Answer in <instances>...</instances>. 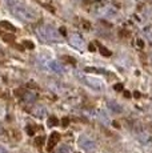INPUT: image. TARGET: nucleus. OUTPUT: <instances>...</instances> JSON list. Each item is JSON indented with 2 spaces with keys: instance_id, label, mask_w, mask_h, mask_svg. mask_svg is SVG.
I'll list each match as a JSON object with an SVG mask.
<instances>
[{
  "instance_id": "nucleus-1",
  "label": "nucleus",
  "mask_w": 152,
  "mask_h": 153,
  "mask_svg": "<svg viewBox=\"0 0 152 153\" xmlns=\"http://www.w3.org/2000/svg\"><path fill=\"white\" fill-rule=\"evenodd\" d=\"M11 12L20 22H34L35 19H37V15L32 8L22 4H13L11 7Z\"/></svg>"
},
{
  "instance_id": "nucleus-2",
  "label": "nucleus",
  "mask_w": 152,
  "mask_h": 153,
  "mask_svg": "<svg viewBox=\"0 0 152 153\" xmlns=\"http://www.w3.org/2000/svg\"><path fill=\"white\" fill-rule=\"evenodd\" d=\"M36 35L43 43H56L59 42V33L51 25H39L36 28Z\"/></svg>"
},
{
  "instance_id": "nucleus-3",
  "label": "nucleus",
  "mask_w": 152,
  "mask_h": 153,
  "mask_svg": "<svg viewBox=\"0 0 152 153\" xmlns=\"http://www.w3.org/2000/svg\"><path fill=\"white\" fill-rule=\"evenodd\" d=\"M79 146L87 152H93L98 145H96V141L93 139H91L87 134H83V136L79 137Z\"/></svg>"
},
{
  "instance_id": "nucleus-4",
  "label": "nucleus",
  "mask_w": 152,
  "mask_h": 153,
  "mask_svg": "<svg viewBox=\"0 0 152 153\" xmlns=\"http://www.w3.org/2000/svg\"><path fill=\"white\" fill-rule=\"evenodd\" d=\"M44 67H45L47 69L54 71L55 73H60V75H63V73L66 72L64 67L61 65L59 61H55V60H45L44 61Z\"/></svg>"
},
{
  "instance_id": "nucleus-5",
  "label": "nucleus",
  "mask_w": 152,
  "mask_h": 153,
  "mask_svg": "<svg viewBox=\"0 0 152 153\" xmlns=\"http://www.w3.org/2000/svg\"><path fill=\"white\" fill-rule=\"evenodd\" d=\"M69 43H71V45L72 47H75L76 49H83L84 48V40H83V37L80 36V35H77V33H75V35H71L69 36Z\"/></svg>"
},
{
  "instance_id": "nucleus-6",
  "label": "nucleus",
  "mask_w": 152,
  "mask_h": 153,
  "mask_svg": "<svg viewBox=\"0 0 152 153\" xmlns=\"http://www.w3.org/2000/svg\"><path fill=\"white\" fill-rule=\"evenodd\" d=\"M59 139H60V134L57 133V132L51 133V136H49V139H48V144H47V151H52V149L55 148V145L59 143Z\"/></svg>"
},
{
  "instance_id": "nucleus-7",
  "label": "nucleus",
  "mask_w": 152,
  "mask_h": 153,
  "mask_svg": "<svg viewBox=\"0 0 152 153\" xmlns=\"http://www.w3.org/2000/svg\"><path fill=\"white\" fill-rule=\"evenodd\" d=\"M34 116H36V117H39V119H42V117H44L45 114H47V109L44 107H42V105H39V107H36L34 109Z\"/></svg>"
},
{
  "instance_id": "nucleus-8",
  "label": "nucleus",
  "mask_w": 152,
  "mask_h": 153,
  "mask_svg": "<svg viewBox=\"0 0 152 153\" xmlns=\"http://www.w3.org/2000/svg\"><path fill=\"white\" fill-rule=\"evenodd\" d=\"M108 107H110V109L112 112H115V113H120V112L123 111V108L118 104V102H115V101H110V102H108Z\"/></svg>"
},
{
  "instance_id": "nucleus-9",
  "label": "nucleus",
  "mask_w": 152,
  "mask_h": 153,
  "mask_svg": "<svg viewBox=\"0 0 152 153\" xmlns=\"http://www.w3.org/2000/svg\"><path fill=\"white\" fill-rule=\"evenodd\" d=\"M0 27L8 29V31H11V32H15L17 29V28H15L12 24H11V23H8V22H0Z\"/></svg>"
},
{
  "instance_id": "nucleus-10",
  "label": "nucleus",
  "mask_w": 152,
  "mask_h": 153,
  "mask_svg": "<svg viewBox=\"0 0 152 153\" xmlns=\"http://www.w3.org/2000/svg\"><path fill=\"white\" fill-rule=\"evenodd\" d=\"M72 151H71V146L69 145H67V144H63L61 146H59L57 148V151H56V153H71Z\"/></svg>"
},
{
  "instance_id": "nucleus-11",
  "label": "nucleus",
  "mask_w": 152,
  "mask_h": 153,
  "mask_svg": "<svg viewBox=\"0 0 152 153\" xmlns=\"http://www.w3.org/2000/svg\"><path fill=\"white\" fill-rule=\"evenodd\" d=\"M23 99H24L27 102H34V101H35V99H36V97H35V95H34V93L25 92L24 95H23Z\"/></svg>"
},
{
  "instance_id": "nucleus-12",
  "label": "nucleus",
  "mask_w": 152,
  "mask_h": 153,
  "mask_svg": "<svg viewBox=\"0 0 152 153\" xmlns=\"http://www.w3.org/2000/svg\"><path fill=\"white\" fill-rule=\"evenodd\" d=\"M3 40L7 43H13V40H15V35L13 33H4L3 35Z\"/></svg>"
},
{
  "instance_id": "nucleus-13",
  "label": "nucleus",
  "mask_w": 152,
  "mask_h": 153,
  "mask_svg": "<svg viewBox=\"0 0 152 153\" xmlns=\"http://www.w3.org/2000/svg\"><path fill=\"white\" fill-rule=\"evenodd\" d=\"M57 124H59V120H57L55 116H49L48 117V126H55Z\"/></svg>"
},
{
  "instance_id": "nucleus-14",
  "label": "nucleus",
  "mask_w": 152,
  "mask_h": 153,
  "mask_svg": "<svg viewBox=\"0 0 152 153\" xmlns=\"http://www.w3.org/2000/svg\"><path fill=\"white\" fill-rule=\"evenodd\" d=\"M99 51H100V53L104 56V57H110L111 56V51H108V49L106 48V47L100 45V48H99Z\"/></svg>"
},
{
  "instance_id": "nucleus-15",
  "label": "nucleus",
  "mask_w": 152,
  "mask_h": 153,
  "mask_svg": "<svg viewBox=\"0 0 152 153\" xmlns=\"http://www.w3.org/2000/svg\"><path fill=\"white\" fill-rule=\"evenodd\" d=\"M144 36L147 37V39L150 40V42H152V28L148 27V28H145V29H144Z\"/></svg>"
},
{
  "instance_id": "nucleus-16",
  "label": "nucleus",
  "mask_w": 152,
  "mask_h": 153,
  "mask_svg": "<svg viewBox=\"0 0 152 153\" xmlns=\"http://www.w3.org/2000/svg\"><path fill=\"white\" fill-rule=\"evenodd\" d=\"M87 81H88V84L89 85H92L93 88H100L101 85H99V84H96V83H100V81H98V80H95V79H87Z\"/></svg>"
},
{
  "instance_id": "nucleus-17",
  "label": "nucleus",
  "mask_w": 152,
  "mask_h": 153,
  "mask_svg": "<svg viewBox=\"0 0 152 153\" xmlns=\"http://www.w3.org/2000/svg\"><path fill=\"white\" fill-rule=\"evenodd\" d=\"M61 59H63V60H66L67 63H71V64H76V60H75L74 57H71V56H63V57H61Z\"/></svg>"
},
{
  "instance_id": "nucleus-18",
  "label": "nucleus",
  "mask_w": 152,
  "mask_h": 153,
  "mask_svg": "<svg viewBox=\"0 0 152 153\" xmlns=\"http://www.w3.org/2000/svg\"><path fill=\"white\" fill-rule=\"evenodd\" d=\"M24 47H25V48H28V49H34L35 48L34 43L30 42V40H25V42H24Z\"/></svg>"
},
{
  "instance_id": "nucleus-19",
  "label": "nucleus",
  "mask_w": 152,
  "mask_h": 153,
  "mask_svg": "<svg viewBox=\"0 0 152 153\" xmlns=\"http://www.w3.org/2000/svg\"><path fill=\"white\" fill-rule=\"evenodd\" d=\"M43 143H44V137H37V139L35 140V144H36L37 146H42Z\"/></svg>"
},
{
  "instance_id": "nucleus-20",
  "label": "nucleus",
  "mask_w": 152,
  "mask_h": 153,
  "mask_svg": "<svg viewBox=\"0 0 152 153\" xmlns=\"http://www.w3.org/2000/svg\"><path fill=\"white\" fill-rule=\"evenodd\" d=\"M25 93L24 89H15V96H19V97H23V95Z\"/></svg>"
},
{
  "instance_id": "nucleus-21",
  "label": "nucleus",
  "mask_w": 152,
  "mask_h": 153,
  "mask_svg": "<svg viewBox=\"0 0 152 153\" xmlns=\"http://www.w3.org/2000/svg\"><path fill=\"white\" fill-rule=\"evenodd\" d=\"M113 89L118 91V92H120V91H123V84H121V83L115 84V85H113Z\"/></svg>"
},
{
  "instance_id": "nucleus-22",
  "label": "nucleus",
  "mask_w": 152,
  "mask_h": 153,
  "mask_svg": "<svg viewBox=\"0 0 152 153\" xmlns=\"http://www.w3.org/2000/svg\"><path fill=\"white\" fill-rule=\"evenodd\" d=\"M136 45L139 47L140 49H142V48H144V42H143L142 39H137V40H136Z\"/></svg>"
},
{
  "instance_id": "nucleus-23",
  "label": "nucleus",
  "mask_w": 152,
  "mask_h": 153,
  "mask_svg": "<svg viewBox=\"0 0 152 153\" xmlns=\"http://www.w3.org/2000/svg\"><path fill=\"white\" fill-rule=\"evenodd\" d=\"M0 153H11V152L8 151L4 145H1V144H0Z\"/></svg>"
},
{
  "instance_id": "nucleus-24",
  "label": "nucleus",
  "mask_w": 152,
  "mask_h": 153,
  "mask_svg": "<svg viewBox=\"0 0 152 153\" xmlns=\"http://www.w3.org/2000/svg\"><path fill=\"white\" fill-rule=\"evenodd\" d=\"M27 132H28V134H31V136H32V134L35 133V129L32 128L31 125H28V126H27Z\"/></svg>"
},
{
  "instance_id": "nucleus-25",
  "label": "nucleus",
  "mask_w": 152,
  "mask_h": 153,
  "mask_svg": "<svg viewBox=\"0 0 152 153\" xmlns=\"http://www.w3.org/2000/svg\"><path fill=\"white\" fill-rule=\"evenodd\" d=\"M119 35H120L121 37H128V36H130V33H128L127 31H120V32H119Z\"/></svg>"
},
{
  "instance_id": "nucleus-26",
  "label": "nucleus",
  "mask_w": 152,
  "mask_h": 153,
  "mask_svg": "<svg viewBox=\"0 0 152 153\" xmlns=\"http://www.w3.org/2000/svg\"><path fill=\"white\" fill-rule=\"evenodd\" d=\"M59 32L63 35V36H67V31H66V28H64V27H60L59 28Z\"/></svg>"
},
{
  "instance_id": "nucleus-27",
  "label": "nucleus",
  "mask_w": 152,
  "mask_h": 153,
  "mask_svg": "<svg viewBox=\"0 0 152 153\" xmlns=\"http://www.w3.org/2000/svg\"><path fill=\"white\" fill-rule=\"evenodd\" d=\"M68 123H69V120L67 119V117H64V119L61 120V124H63V126H67V125H68Z\"/></svg>"
},
{
  "instance_id": "nucleus-28",
  "label": "nucleus",
  "mask_w": 152,
  "mask_h": 153,
  "mask_svg": "<svg viewBox=\"0 0 152 153\" xmlns=\"http://www.w3.org/2000/svg\"><path fill=\"white\" fill-rule=\"evenodd\" d=\"M83 27H84V29H89L91 28V24H89L88 22H83Z\"/></svg>"
},
{
  "instance_id": "nucleus-29",
  "label": "nucleus",
  "mask_w": 152,
  "mask_h": 153,
  "mask_svg": "<svg viewBox=\"0 0 152 153\" xmlns=\"http://www.w3.org/2000/svg\"><path fill=\"white\" fill-rule=\"evenodd\" d=\"M88 49H89V52H95V44H89Z\"/></svg>"
},
{
  "instance_id": "nucleus-30",
  "label": "nucleus",
  "mask_w": 152,
  "mask_h": 153,
  "mask_svg": "<svg viewBox=\"0 0 152 153\" xmlns=\"http://www.w3.org/2000/svg\"><path fill=\"white\" fill-rule=\"evenodd\" d=\"M28 87L30 88H36V84H34V81H31V83H28Z\"/></svg>"
},
{
  "instance_id": "nucleus-31",
  "label": "nucleus",
  "mask_w": 152,
  "mask_h": 153,
  "mask_svg": "<svg viewBox=\"0 0 152 153\" xmlns=\"http://www.w3.org/2000/svg\"><path fill=\"white\" fill-rule=\"evenodd\" d=\"M124 96H125V97H130V92H124Z\"/></svg>"
},
{
  "instance_id": "nucleus-32",
  "label": "nucleus",
  "mask_w": 152,
  "mask_h": 153,
  "mask_svg": "<svg viewBox=\"0 0 152 153\" xmlns=\"http://www.w3.org/2000/svg\"><path fill=\"white\" fill-rule=\"evenodd\" d=\"M16 48L20 49V51H23V47H22V45H16Z\"/></svg>"
},
{
  "instance_id": "nucleus-33",
  "label": "nucleus",
  "mask_w": 152,
  "mask_h": 153,
  "mask_svg": "<svg viewBox=\"0 0 152 153\" xmlns=\"http://www.w3.org/2000/svg\"><path fill=\"white\" fill-rule=\"evenodd\" d=\"M135 97H140V93L139 92H135Z\"/></svg>"
}]
</instances>
